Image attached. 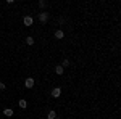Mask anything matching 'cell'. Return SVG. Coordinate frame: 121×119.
Instances as JSON below:
<instances>
[{"mask_svg": "<svg viewBox=\"0 0 121 119\" xmlns=\"http://www.w3.org/2000/svg\"><path fill=\"white\" fill-rule=\"evenodd\" d=\"M56 118V113L53 110L52 111H48V113H47V119H55Z\"/></svg>", "mask_w": 121, "mask_h": 119, "instance_id": "9c48e42d", "label": "cell"}, {"mask_svg": "<svg viewBox=\"0 0 121 119\" xmlns=\"http://www.w3.org/2000/svg\"><path fill=\"white\" fill-rule=\"evenodd\" d=\"M18 105H19V108H23V110H26V108H28V101L24 100V98H21V100L18 101Z\"/></svg>", "mask_w": 121, "mask_h": 119, "instance_id": "52a82bcc", "label": "cell"}, {"mask_svg": "<svg viewBox=\"0 0 121 119\" xmlns=\"http://www.w3.org/2000/svg\"><path fill=\"white\" fill-rule=\"evenodd\" d=\"M55 119H61V118H58V116H56V118H55Z\"/></svg>", "mask_w": 121, "mask_h": 119, "instance_id": "5bb4252c", "label": "cell"}, {"mask_svg": "<svg viewBox=\"0 0 121 119\" xmlns=\"http://www.w3.org/2000/svg\"><path fill=\"white\" fill-rule=\"evenodd\" d=\"M55 73L58 74V76H63V73H65V68H63L61 64H56V66H55Z\"/></svg>", "mask_w": 121, "mask_h": 119, "instance_id": "5b68a950", "label": "cell"}, {"mask_svg": "<svg viewBox=\"0 0 121 119\" xmlns=\"http://www.w3.org/2000/svg\"><path fill=\"white\" fill-rule=\"evenodd\" d=\"M39 7H40V8H45V7H47V3L44 2V0H40V2H39Z\"/></svg>", "mask_w": 121, "mask_h": 119, "instance_id": "7c38bea8", "label": "cell"}, {"mask_svg": "<svg viewBox=\"0 0 121 119\" xmlns=\"http://www.w3.org/2000/svg\"><path fill=\"white\" fill-rule=\"evenodd\" d=\"M26 44H28V45H34V37H26Z\"/></svg>", "mask_w": 121, "mask_h": 119, "instance_id": "30bf717a", "label": "cell"}, {"mask_svg": "<svg viewBox=\"0 0 121 119\" xmlns=\"http://www.w3.org/2000/svg\"><path fill=\"white\" fill-rule=\"evenodd\" d=\"M69 64H71V61L66 58V60H63V64H61V66H63V68H66V66H69Z\"/></svg>", "mask_w": 121, "mask_h": 119, "instance_id": "8fae6325", "label": "cell"}, {"mask_svg": "<svg viewBox=\"0 0 121 119\" xmlns=\"http://www.w3.org/2000/svg\"><path fill=\"white\" fill-rule=\"evenodd\" d=\"M47 19H48V13H47V11H40V13H39V21H40L42 24H45Z\"/></svg>", "mask_w": 121, "mask_h": 119, "instance_id": "6da1fadb", "label": "cell"}, {"mask_svg": "<svg viewBox=\"0 0 121 119\" xmlns=\"http://www.w3.org/2000/svg\"><path fill=\"white\" fill-rule=\"evenodd\" d=\"M5 89H7V85H5L3 82H0V90H5Z\"/></svg>", "mask_w": 121, "mask_h": 119, "instance_id": "4fadbf2b", "label": "cell"}, {"mask_svg": "<svg viewBox=\"0 0 121 119\" xmlns=\"http://www.w3.org/2000/svg\"><path fill=\"white\" fill-rule=\"evenodd\" d=\"M60 95H61V89H60V87H55V89H52V97H53V98H58Z\"/></svg>", "mask_w": 121, "mask_h": 119, "instance_id": "277c9868", "label": "cell"}, {"mask_svg": "<svg viewBox=\"0 0 121 119\" xmlns=\"http://www.w3.org/2000/svg\"><path fill=\"white\" fill-rule=\"evenodd\" d=\"M63 37H65V34H63V31H61V29L55 31V39H63Z\"/></svg>", "mask_w": 121, "mask_h": 119, "instance_id": "ba28073f", "label": "cell"}, {"mask_svg": "<svg viewBox=\"0 0 121 119\" xmlns=\"http://www.w3.org/2000/svg\"><path fill=\"white\" fill-rule=\"evenodd\" d=\"M24 85H26V89H32V87H34V77H28L26 82H24Z\"/></svg>", "mask_w": 121, "mask_h": 119, "instance_id": "3957f363", "label": "cell"}, {"mask_svg": "<svg viewBox=\"0 0 121 119\" xmlns=\"http://www.w3.org/2000/svg\"><path fill=\"white\" fill-rule=\"evenodd\" d=\"M32 23H34L32 16H24V18H23V24H24V26H32Z\"/></svg>", "mask_w": 121, "mask_h": 119, "instance_id": "7a4b0ae2", "label": "cell"}, {"mask_svg": "<svg viewBox=\"0 0 121 119\" xmlns=\"http://www.w3.org/2000/svg\"><path fill=\"white\" fill-rule=\"evenodd\" d=\"M3 116L11 118V116H13V110H11V108H5V110H3Z\"/></svg>", "mask_w": 121, "mask_h": 119, "instance_id": "8992f818", "label": "cell"}]
</instances>
